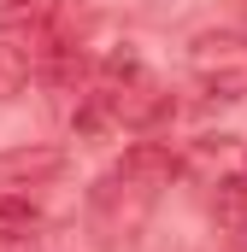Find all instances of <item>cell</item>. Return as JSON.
Returning a JSON list of instances; mask_svg holds the SVG:
<instances>
[{"label":"cell","instance_id":"5b68a950","mask_svg":"<svg viewBox=\"0 0 247 252\" xmlns=\"http://www.w3.org/2000/svg\"><path fill=\"white\" fill-rule=\"evenodd\" d=\"M218 223H247V176H230V182H218Z\"/></svg>","mask_w":247,"mask_h":252},{"label":"cell","instance_id":"3957f363","mask_svg":"<svg viewBox=\"0 0 247 252\" xmlns=\"http://www.w3.org/2000/svg\"><path fill=\"white\" fill-rule=\"evenodd\" d=\"M65 170L59 147H30V153H0V182H47Z\"/></svg>","mask_w":247,"mask_h":252},{"label":"cell","instance_id":"6da1fadb","mask_svg":"<svg viewBox=\"0 0 247 252\" xmlns=\"http://www.w3.org/2000/svg\"><path fill=\"white\" fill-rule=\"evenodd\" d=\"M188 70L200 76V88H206L212 100H247V41L236 35V30L194 35Z\"/></svg>","mask_w":247,"mask_h":252},{"label":"cell","instance_id":"7a4b0ae2","mask_svg":"<svg viewBox=\"0 0 247 252\" xmlns=\"http://www.w3.org/2000/svg\"><path fill=\"white\" fill-rule=\"evenodd\" d=\"M177 170H183V158L171 153V141H135V147L118 158V176H124V182H135V188H147V193L171 188Z\"/></svg>","mask_w":247,"mask_h":252},{"label":"cell","instance_id":"8992f818","mask_svg":"<svg viewBox=\"0 0 247 252\" xmlns=\"http://www.w3.org/2000/svg\"><path fill=\"white\" fill-rule=\"evenodd\" d=\"M242 176H247V170H242Z\"/></svg>","mask_w":247,"mask_h":252},{"label":"cell","instance_id":"277c9868","mask_svg":"<svg viewBox=\"0 0 247 252\" xmlns=\"http://www.w3.org/2000/svg\"><path fill=\"white\" fill-rule=\"evenodd\" d=\"M36 223H41L36 199H24V193H0V247L30 241V235H36Z\"/></svg>","mask_w":247,"mask_h":252}]
</instances>
